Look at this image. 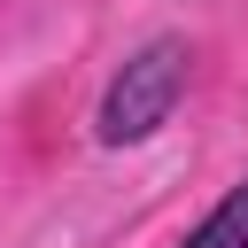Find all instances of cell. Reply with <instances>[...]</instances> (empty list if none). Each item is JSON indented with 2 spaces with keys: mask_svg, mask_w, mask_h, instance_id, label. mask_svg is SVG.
<instances>
[{
  "mask_svg": "<svg viewBox=\"0 0 248 248\" xmlns=\"http://www.w3.org/2000/svg\"><path fill=\"white\" fill-rule=\"evenodd\" d=\"M186 85H194V39H186V31L140 39V46L108 70V85H101V101H93V147L124 155V147L163 140L170 116L186 108Z\"/></svg>",
  "mask_w": 248,
  "mask_h": 248,
  "instance_id": "cell-1",
  "label": "cell"
},
{
  "mask_svg": "<svg viewBox=\"0 0 248 248\" xmlns=\"http://www.w3.org/2000/svg\"><path fill=\"white\" fill-rule=\"evenodd\" d=\"M178 248H248V170H240V178L178 232Z\"/></svg>",
  "mask_w": 248,
  "mask_h": 248,
  "instance_id": "cell-2",
  "label": "cell"
}]
</instances>
